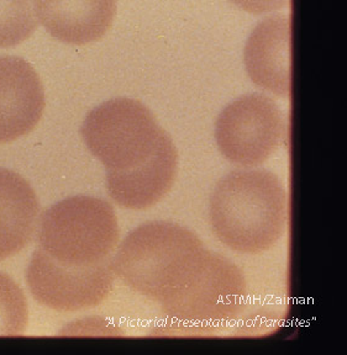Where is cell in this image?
Here are the masks:
<instances>
[{"label": "cell", "instance_id": "cell-1", "mask_svg": "<svg viewBox=\"0 0 347 355\" xmlns=\"http://www.w3.org/2000/svg\"><path fill=\"white\" fill-rule=\"evenodd\" d=\"M289 200L285 184L266 169H236L221 178L209 202L214 236L231 250L261 254L286 232Z\"/></svg>", "mask_w": 347, "mask_h": 355}, {"label": "cell", "instance_id": "cell-2", "mask_svg": "<svg viewBox=\"0 0 347 355\" xmlns=\"http://www.w3.org/2000/svg\"><path fill=\"white\" fill-rule=\"evenodd\" d=\"M246 277L224 255L202 248L157 301L172 327L192 334L220 331L246 307Z\"/></svg>", "mask_w": 347, "mask_h": 355}, {"label": "cell", "instance_id": "cell-3", "mask_svg": "<svg viewBox=\"0 0 347 355\" xmlns=\"http://www.w3.org/2000/svg\"><path fill=\"white\" fill-rule=\"evenodd\" d=\"M120 239L118 218L105 200L72 196L62 200L40 217L39 250L68 266L109 263Z\"/></svg>", "mask_w": 347, "mask_h": 355}, {"label": "cell", "instance_id": "cell-4", "mask_svg": "<svg viewBox=\"0 0 347 355\" xmlns=\"http://www.w3.org/2000/svg\"><path fill=\"white\" fill-rule=\"evenodd\" d=\"M110 259L114 275L158 301L185 263L204 248L191 230L174 222H147L124 239Z\"/></svg>", "mask_w": 347, "mask_h": 355}, {"label": "cell", "instance_id": "cell-5", "mask_svg": "<svg viewBox=\"0 0 347 355\" xmlns=\"http://www.w3.org/2000/svg\"><path fill=\"white\" fill-rule=\"evenodd\" d=\"M84 144L108 171H128L147 161L166 135L139 100L117 98L90 111L81 128Z\"/></svg>", "mask_w": 347, "mask_h": 355}, {"label": "cell", "instance_id": "cell-6", "mask_svg": "<svg viewBox=\"0 0 347 355\" xmlns=\"http://www.w3.org/2000/svg\"><path fill=\"white\" fill-rule=\"evenodd\" d=\"M286 139L285 112L275 100L260 93L234 100L215 122V139L220 153L242 168L262 166Z\"/></svg>", "mask_w": 347, "mask_h": 355}, {"label": "cell", "instance_id": "cell-7", "mask_svg": "<svg viewBox=\"0 0 347 355\" xmlns=\"http://www.w3.org/2000/svg\"><path fill=\"white\" fill-rule=\"evenodd\" d=\"M110 261L96 266H68L35 250L26 270V283L35 300L58 312H77L101 304L112 293Z\"/></svg>", "mask_w": 347, "mask_h": 355}, {"label": "cell", "instance_id": "cell-8", "mask_svg": "<svg viewBox=\"0 0 347 355\" xmlns=\"http://www.w3.org/2000/svg\"><path fill=\"white\" fill-rule=\"evenodd\" d=\"M45 104L44 85L34 67L22 57L0 55V144L31 132Z\"/></svg>", "mask_w": 347, "mask_h": 355}, {"label": "cell", "instance_id": "cell-9", "mask_svg": "<svg viewBox=\"0 0 347 355\" xmlns=\"http://www.w3.org/2000/svg\"><path fill=\"white\" fill-rule=\"evenodd\" d=\"M178 166V150L166 132L153 155L140 166L128 171H108V194L121 207L147 210L174 188Z\"/></svg>", "mask_w": 347, "mask_h": 355}, {"label": "cell", "instance_id": "cell-10", "mask_svg": "<svg viewBox=\"0 0 347 355\" xmlns=\"http://www.w3.org/2000/svg\"><path fill=\"white\" fill-rule=\"evenodd\" d=\"M247 74L258 88L288 98L291 94V19L266 17L253 28L244 52Z\"/></svg>", "mask_w": 347, "mask_h": 355}, {"label": "cell", "instance_id": "cell-11", "mask_svg": "<svg viewBox=\"0 0 347 355\" xmlns=\"http://www.w3.org/2000/svg\"><path fill=\"white\" fill-rule=\"evenodd\" d=\"M117 6L118 0H39V20L53 39L83 46L107 35Z\"/></svg>", "mask_w": 347, "mask_h": 355}, {"label": "cell", "instance_id": "cell-12", "mask_svg": "<svg viewBox=\"0 0 347 355\" xmlns=\"http://www.w3.org/2000/svg\"><path fill=\"white\" fill-rule=\"evenodd\" d=\"M40 220L39 199L25 178L0 168V261L28 245Z\"/></svg>", "mask_w": 347, "mask_h": 355}, {"label": "cell", "instance_id": "cell-13", "mask_svg": "<svg viewBox=\"0 0 347 355\" xmlns=\"http://www.w3.org/2000/svg\"><path fill=\"white\" fill-rule=\"evenodd\" d=\"M39 26V0H0V49L28 40Z\"/></svg>", "mask_w": 347, "mask_h": 355}, {"label": "cell", "instance_id": "cell-14", "mask_svg": "<svg viewBox=\"0 0 347 355\" xmlns=\"http://www.w3.org/2000/svg\"><path fill=\"white\" fill-rule=\"evenodd\" d=\"M28 301L14 279L0 272V337H15L26 331Z\"/></svg>", "mask_w": 347, "mask_h": 355}, {"label": "cell", "instance_id": "cell-15", "mask_svg": "<svg viewBox=\"0 0 347 355\" xmlns=\"http://www.w3.org/2000/svg\"><path fill=\"white\" fill-rule=\"evenodd\" d=\"M241 10L253 15H262L280 10L289 4V0H230Z\"/></svg>", "mask_w": 347, "mask_h": 355}]
</instances>
